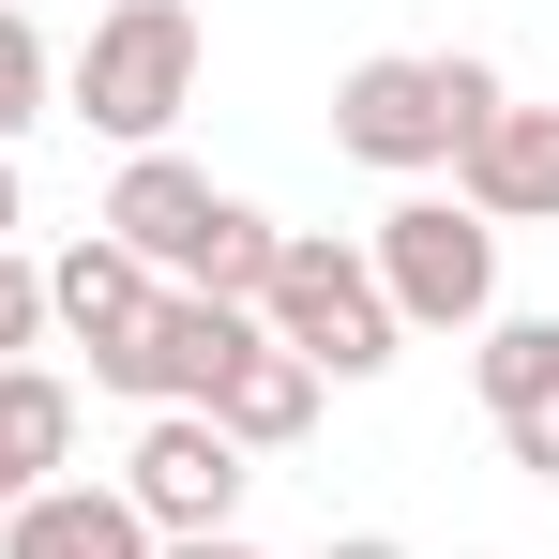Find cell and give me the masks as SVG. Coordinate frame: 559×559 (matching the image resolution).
<instances>
[{"label": "cell", "instance_id": "cell-1", "mask_svg": "<svg viewBox=\"0 0 559 559\" xmlns=\"http://www.w3.org/2000/svg\"><path fill=\"white\" fill-rule=\"evenodd\" d=\"M106 242L136 258L152 287H197V302H258L273 273V212H242V197H212L182 152H121V182H106Z\"/></svg>", "mask_w": 559, "mask_h": 559}, {"label": "cell", "instance_id": "cell-2", "mask_svg": "<svg viewBox=\"0 0 559 559\" xmlns=\"http://www.w3.org/2000/svg\"><path fill=\"white\" fill-rule=\"evenodd\" d=\"M499 106H514V92H499L484 61H454V46H439V61H348V92H333V152H364V167L408 182V167H454Z\"/></svg>", "mask_w": 559, "mask_h": 559}, {"label": "cell", "instance_id": "cell-3", "mask_svg": "<svg viewBox=\"0 0 559 559\" xmlns=\"http://www.w3.org/2000/svg\"><path fill=\"white\" fill-rule=\"evenodd\" d=\"M61 92H76V121H92V136L167 152V121L197 106V15H182V0H106Z\"/></svg>", "mask_w": 559, "mask_h": 559}, {"label": "cell", "instance_id": "cell-4", "mask_svg": "<svg viewBox=\"0 0 559 559\" xmlns=\"http://www.w3.org/2000/svg\"><path fill=\"white\" fill-rule=\"evenodd\" d=\"M364 273L393 302V333H484L499 318V227L468 197H408V212H378Z\"/></svg>", "mask_w": 559, "mask_h": 559}, {"label": "cell", "instance_id": "cell-5", "mask_svg": "<svg viewBox=\"0 0 559 559\" xmlns=\"http://www.w3.org/2000/svg\"><path fill=\"white\" fill-rule=\"evenodd\" d=\"M258 333H273V348H302L318 378H378V364H393V302H378L364 242L287 227V242H273V273H258Z\"/></svg>", "mask_w": 559, "mask_h": 559}, {"label": "cell", "instance_id": "cell-6", "mask_svg": "<svg viewBox=\"0 0 559 559\" xmlns=\"http://www.w3.org/2000/svg\"><path fill=\"white\" fill-rule=\"evenodd\" d=\"M242 484H258V468H242V439H227L212 408H152V424H136V454H121V499H136V530H152V545L227 530V514H242Z\"/></svg>", "mask_w": 559, "mask_h": 559}, {"label": "cell", "instance_id": "cell-7", "mask_svg": "<svg viewBox=\"0 0 559 559\" xmlns=\"http://www.w3.org/2000/svg\"><path fill=\"white\" fill-rule=\"evenodd\" d=\"M258 348V302H197V287H167L152 318H136V348L121 364H92L106 393H136V408H212V378Z\"/></svg>", "mask_w": 559, "mask_h": 559}, {"label": "cell", "instance_id": "cell-8", "mask_svg": "<svg viewBox=\"0 0 559 559\" xmlns=\"http://www.w3.org/2000/svg\"><path fill=\"white\" fill-rule=\"evenodd\" d=\"M454 182H468L484 227H559V106H499L454 152Z\"/></svg>", "mask_w": 559, "mask_h": 559}, {"label": "cell", "instance_id": "cell-9", "mask_svg": "<svg viewBox=\"0 0 559 559\" xmlns=\"http://www.w3.org/2000/svg\"><path fill=\"white\" fill-rule=\"evenodd\" d=\"M152 302H167V287L136 273V258H121V242H61V258H46V318H61V333H76V348H92V364H121V348H136V318H152Z\"/></svg>", "mask_w": 559, "mask_h": 559}, {"label": "cell", "instance_id": "cell-10", "mask_svg": "<svg viewBox=\"0 0 559 559\" xmlns=\"http://www.w3.org/2000/svg\"><path fill=\"white\" fill-rule=\"evenodd\" d=\"M0 559H152V530H136L121 484H46V499L0 514Z\"/></svg>", "mask_w": 559, "mask_h": 559}, {"label": "cell", "instance_id": "cell-11", "mask_svg": "<svg viewBox=\"0 0 559 559\" xmlns=\"http://www.w3.org/2000/svg\"><path fill=\"white\" fill-rule=\"evenodd\" d=\"M212 424H227V439H242V454H287V439H302V424H318V364H302V348H273V333H258V348H242V364L212 378Z\"/></svg>", "mask_w": 559, "mask_h": 559}, {"label": "cell", "instance_id": "cell-12", "mask_svg": "<svg viewBox=\"0 0 559 559\" xmlns=\"http://www.w3.org/2000/svg\"><path fill=\"white\" fill-rule=\"evenodd\" d=\"M61 454H76V393H61L46 364H0V514H15V499H46Z\"/></svg>", "mask_w": 559, "mask_h": 559}, {"label": "cell", "instance_id": "cell-13", "mask_svg": "<svg viewBox=\"0 0 559 559\" xmlns=\"http://www.w3.org/2000/svg\"><path fill=\"white\" fill-rule=\"evenodd\" d=\"M468 378H484V408H530V393H559V318H484Z\"/></svg>", "mask_w": 559, "mask_h": 559}, {"label": "cell", "instance_id": "cell-14", "mask_svg": "<svg viewBox=\"0 0 559 559\" xmlns=\"http://www.w3.org/2000/svg\"><path fill=\"white\" fill-rule=\"evenodd\" d=\"M46 92H61V61H46V31H31V15H0V152H15V136L46 121Z\"/></svg>", "mask_w": 559, "mask_h": 559}, {"label": "cell", "instance_id": "cell-15", "mask_svg": "<svg viewBox=\"0 0 559 559\" xmlns=\"http://www.w3.org/2000/svg\"><path fill=\"white\" fill-rule=\"evenodd\" d=\"M31 333H46V273H31V258H15V242H0V364H15V348H31Z\"/></svg>", "mask_w": 559, "mask_h": 559}, {"label": "cell", "instance_id": "cell-16", "mask_svg": "<svg viewBox=\"0 0 559 559\" xmlns=\"http://www.w3.org/2000/svg\"><path fill=\"white\" fill-rule=\"evenodd\" d=\"M499 439H514V468H530V484H559V393H530V408H499Z\"/></svg>", "mask_w": 559, "mask_h": 559}, {"label": "cell", "instance_id": "cell-17", "mask_svg": "<svg viewBox=\"0 0 559 559\" xmlns=\"http://www.w3.org/2000/svg\"><path fill=\"white\" fill-rule=\"evenodd\" d=\"M152 559H258L242 530H197V545H152Z\"/></svg>", "mask_w": 559, "mask_h": 559}, {"label": "cell", "instance_id": "cell-18", "mask_svg": "<svg viewBox=\"0 0 559 559\" xmlns=\"http://www.w3.org/2000/svg\"><path fill=\"white\" fill-rule=\"evenodd\" d=\"M318 559H408V545H378V530H333V545H318Z\"/></svg>", "mask_w": 559, "mask_h": 559}, {"label": "cell", "instance_id": "cell-19", "mask_svg": "<svg viewBox=\"0 0 559 559\" xmlns=\"http://www.w3.org/2000/svg\"><path fill=\"white\" fill-rule=\"evenodd\" d=\"M0 242H15V152H0Z\"/></svg>", "mask_w": 559, "mask_h": 559}, {"label": "cell", "instance_id": "cell-20", "mask_svg": "<svg viewBox=\"0 0 559 559\" xmlns=\"http://www.w3.org/2000/svg\"><path fill=\"white\" fill-rule=\"evenodd\" d=\"M0 15H31V0H0Z\"/></svg>", "mask_w": 559, "mask_h": 559}]
</instances>
